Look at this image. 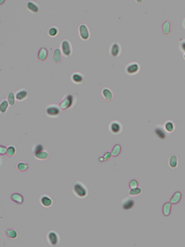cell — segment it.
Instances as JSON below:
<instances>
[{"instance_id": "cell-1", "label": "cell", "mask_w": 185, "mask_h": 247, "mask_svg": "<svg viewBox=\"0 0 185 247\" xmlns=\"http://www.w3.org/2000/svg\"><path fill=\"white\" fill-rule=\"evenodd\" d=\"M74 195L79 199L86 198L88 194V189L86 185L81 181H77L72 189Z\"/></svg>"}, {"instance_id": "cell-2", "label": "cell", "mask_w": 185, "mask_h": 247, "mask_svg": "<svg viewBox=\"0 0 185 247\" xmlns=\"http://www.w3.org/2000/svg\"><path fill=\"white\" fill-rule=\"evenodd\" d=\"M76 101L75 96L72 94H67L63 97L58 105L61 110H69L73 107Z\"/></svg>"}, {"instance_id": "cell-3", "label": "cell", "mask_w": 185, "mask_h": 247, "mask_svg": "<svg viewBox=\"0 0 185 247\" xmlns=\"http://www.w3.org/2000/svg\"><path fill=\"white\" fill-rule=\"evenodd\" d=\"M61 110L59 105L55 104H49L45 108V114L49 118H58Z\"/></svg>"}, {"instance_id": "cell-4", "label": "cell", "mask_w": 185, "mask_h": 247, "mask_svg": "<svg viewBox=\"0 0 185 247\" xmlns=\"http://www.w3.org/2000/svg\"><path fill=\"white\" fill-rule=\"evenodd\" d=\"M60 49L63 55L66 57L71 56L72 53V47L71 42L69 40L65 39L61 42Z\"/></svg>"}, {"instance_id": "cell-5", "label": "cell", "mask_w": 185, "mask_h": 247, "mask_svg": "<svg viewBox=\"0 0 185 247\" xmlns=\"http://www.w3.org/2000/svg\"><path fill=\"white\" fill-rule=\"evenodd\" d=\"M47 240L49 244L52 246L57 245L60 243V236L55 230H50L47 234Z\"/></svg>"}, {"instance_id": "cell-6", "label": "cell", "mask_w": 185, "mask_h": 247, "mask_svg": "<svg viewBox=\"0 0 185 247\" xmlns=\"http://www.w3.org/2000/svg\"><path fill=\"white\" fill-rule=\"evenodd\" d=\"M78 33L81 39L83 41H87L90 36V31L86 24H81L79 26Z\"/></svg>"}, {"instance_id": "cell-7", "label": "cell", "mask_w": 185, "mask_h": 247, "mask_svg": "<svg viewBox=\"0 0 185 247\" xmlns=\"http://www.w3.org/2000/svg\"><path fill=\"white\" fill-rule=\"evenodd\" d=\"M140 67L139 63L132 62L127 64L125 67V72L129 75H134L137 74L140 71Z\"/></svg>"}, {"instance_id": "cell-8", "label": "cell", "mask_w": 185, "mask_h": 247, "mask_svg": "<svg viewBox=\"0 0 185 247\" xmlns=\"http://www.w3.org/2000/svg\"><path fill=\"white\" fill-rule=\"evenodd\" d=\"M109 129L113 134H119L122 131V125L119 121H113L109 125Z\"/></svg>"}, {"instance_id": "cell-9", "label": "cell", "mask_w": 185, "mask_h": 247, "mask_svg": "<svg viewBox=\"0 0 185 247\" xmlns=\"http://www.w3.org/2000/svg\"><path fill=\"white\" fill-rule=\"evenodd\" d=\"M121 48L120 45L118 42H114L110 47L109 53L113 57H118L120 54Z\"/></svg>"}, {"instance_id": "cell-10", "label": "cell", "mask_w": 185, "mask_h": 247, "mask_svg": "<svg viewBox=\"0 0 185 247\" xmlns=\"http://www.w3.org/2000/svg\"><path fill=\"white\" fill-rule=\"evenodd\" d=\"M71 79L73 84L80 85L83 82L85 77L82 73L79 72H75L71 75Z\"/></svg>"}, {"instance_id": "cell-11", "label": "cell", "mask_w": 185, "mask_h": 247, "mask_svg": "<svg viewBox=\"0 0 185 247\" xmlns=\"http://www.w3.org/2000/svg\"><path fill=\"white\" fill-rule=\"evenodd\" d=\"M40 202L42 206L45 208H49L53 205L52 198L47 194H43L41 196Z\"/></svg>"}, {"instance_id": "cell-12", "label": "cell", "mask_w": 185, "mask_h": 247, "mask_svg": "<svg viewBox=\"0 0 185 247\" xmlns=\"http://www.w3.org/2000/svg\"><path fill=\"white\" fill-rule=\"evenodd\" d=\"M16 101L22 102L25 101L28 98V93L27 90L24 88L20 89L16 92L15 94Z\"/></svg>"}, {"instance_id": "cell-13", "label": "cell", "mask_w": 185, "mask_h": 247, "mask_svg": "<svg viewBox=\"0 0 185 247\" xmlns=\"http://www.w3.org/2000/svg\"><path fill=\"white\" fill-rule=\"evenodd\" d=\"M52 59L53 62L56 64L62 62L63 59V53L60 48H56L54 50L52 53Z\"/></svg>"}, {"instance_id": "cell-14", "label": "cell", "mask_w": 185, "mask_h": 247, "mask_svg": "<svg viewBox=\"0 0 185 247\" xmlns=\"http://www.w3.org/2000/svg\"><path fill=\"white\" fill-rule=\"evenodd\" d=\"M10 200L17 205H22L24 202V196L18 192H14L10 195Z\"/></svg>"}, {"instance_id": "cell-15", "label": "cell", "mask_w": 185, "mask_h": 247, "mask_svg": "<svg viewBox=\"0 0 185 247\" xmlns=\"http://www.w3.org/2000/svg\"><path fill=\"white\" fill-rule=\"evenodd\" d=\"M49 56V52L47 48L45 47H43L39 49L37 53V58L38 60L40 61L46 60Z\"/></svg>"}, {"instance_id": "cell-16", "label": "cell", "mask_w": 185, "mask_h": 247, "mask_svg": "<svg viewBox=\"0 0 185 247\" xmlns=\"http://www.w3.org/2000/svg\"><path fill=\"white\" fill-rule=\"evenodd\" d=\"M27 6L28 10L32 13H37L40 10V6L34 1H30L28 2Z\"/></svg>"}, {"instance_id": "cell-17", "label": "cell", "mask_w": 185, "mask_h": 247, "mask_svg": "<svg viewBox=\"0 0 185 247\" xmlns=\"http://www.w3.org/2000/svg\"><path fill=\"white\" fill-rule=\"evenodd\" d=\"M35 159L39 161H45L47 160L49 157V154L47 151L44 150L40 152H37L34 154Z\"/></svg>"}, {"instance_id": "cell-18", "label": "cell", "mask_w": 185, "mask_h": 247, "mask_svg": "<svg viewBox=\"0 0 185 247\" xmlns=\"http://www.w3.org/2000/svg\"><path fill=\"white\" fill-rule=\"evenodd\" d=\"M161 31L164 35H168L171 31V25L170 21L166 20L162 23L161 26Z\"/></svg>"}, {"instance_id": "cell-19", "label": "cell", "mask_w": 185, "mask_h": 247, "mask_svg": "<svg viewBox=\"0 0 185 247\" xmlns=\"http://www.w3.org/2000/svg\"><path fill=\"white\" fill-rule=\"evenodd\" d=\"M182 192L180 191H176L174 192V194L170 198L169 202L173 205H176L180 202L182 200Z\"/></svg>"}, {"instance_id": "cell-20", "label": "cell", "mask_w": 185, "mask_h": 247, "mask_svg": "<svg viewBox=\"0 0 185 247\" xmlns=\"http://www.w3.org/2000/svg\"><path fill=\"white\" fill-rule=\"evenodd\" d=\"M102 96L104 99L108 102H110L113 99V93L110 89L108 88H104L102 90Z\"/></svg>"}, {"instance_id": "cell-21", "label": "cell", "mask_w": 185, "mask_h": 247, "mask_svg": "<svg viewBox=\"0 0 185 247\" xmlns=\"http://www.w3.org/2000/svg\"><path fill=\"white\" fill-rule=\"evenodd\" d=\"M172 211V204L170 202H166L163 204L162 207V213L165 217H168L171 214Z\"/></svg>"}, {"instance_id": "cell-22", "label": "cell", "mask_w": 185, "mask_h": 247, "mask_svg": "<svg viewBox=\"0 0 185 247\" xmlns=\"http://www.w3.org/2000/svg\"><path fill=\"white\" fill-rule=\"evenodd\" d=\"M5 234L9 239L14 240L18 237V234L17 230L13 228H8L6 230Z\"/></svg>"}, {"instance_id": "cell-23", "label": "cell", "mask_w": 185, "mask_h": 247, "mask_svg": "<svg viewBox=\"0 0 185 247\" xmlns=\"http://www.w3.org/2000/svg\"><path fill=\"white\" fill-rule=\"evenodd\" d=\"M163 128L165 131L169 133H172L174 131L175 129V124L171 120H168V121H166L164 124Z\"/></svg>"}, {"instance_id": "cell-24", "label": "cell", "mask_w": 185, "mask_h": 247, "mask_svg": "<svg viewBox=\"0 0 185 247\" xmlns=\"http://www.w3.org/2000/svg\"><path fill=\"white\" fill-rule=\"evenodd\" d=\"M16 169L20 172H25L28 170L29 165L25 162L20 161L16 164Z\"/></svg>"}, {"instance_id": "cell-25", "label": "cell", "mask_w": 185, "mask_h": 247, "mask_svg": "<svg viewBox=\"0 0 185 247\" xmlns=\"http://www.w3.org/2000/svg\"><path fill=\"white\" fill-rule=\"evenodd\" d=\"M165 130L163 127L161 126L157 127L155 129V134L161 139H164L166 137Z\"/></svg>"}, {"instance_id": "cell-26", "label": "cell", "mask_w": 185, "mask_h": 247, "mask_svg": "<svg viewBox=\"0 0 185 247\" xmlns=\"http://www.w3.org/2000/svg\"><path fill=\"white\" fill-rule=\"evenodd\" d=\"M10 105L8 101L6 99L2 100L0 104V112L1 114L7 113L8 110Z\"/></svg>"}, {"instance_id": "cell-27", "label": "cell", "mask_w": 185, "mask_h": 247, "mask_svg": "<svg viewBox=\"0 0 185 247\" xmlns=\"http://www.w3.org/2000/svg\"><path fill=\"white\" fill-rule=\"evenodd\" d=\"M168 164L169 167L172 168L174 169L177 167L178 165V159L176 155H173L169 158L168 161Z\"/></svg>"}, {"instance_id": "cell-28", "label": "cell", "mask_w": 185, "mask_h": 247, "mask_svg": "<svg viewBox=\"0 0 185 247\" xmlns=\"http://www.w3.org/2000/svg\"><path fill=\"white\" fill-rule=\"evenodd\" d=\"M122 147L120 144H115L112 148L111 154L112 156L114 157H117L120 155L121 152Z\"/></svg>"}, {"instance_id": "cell-29", "label": "cell", "mask_w": 185, "mask_h": 247, "mask_svg": "<svg viewBox=\"0 0 185 247\" xmlns=\"http://www.w3.org/2000/svg\"><path fill=\"white\" fill-rule=\"evenodd\" d=\"M7 100L8 101L10 106H13L16 103V99L15 98V95L13 92H11L7 96Z\"/></svg>"}, {"instance_id": "cell-30", "label": "cell", "mask_w": 185, "mask_h": 247, "mask_svg": "<svg viewBox=\"0 0 185 247\" xmlns=\"http://www.w3.org/2000/svg\"><path fill=\"white\" fill-rule=\"evenodd\" d=\"M59 32L58 28L55 26H52L49 28L48 30V36L50 37H55L57 36Z\"/></svg>"}, {"instance_id": "cell-31", "label": "cell", "mask_w": 185, "mask_h": 247, "mask_svg": "<svg viewBox=\"0 0 185 247\" xmlns=\"http://www.w3.org/2000/svg\"><path fill=\"white\" fill-rule=\"evenodd\" d=\"M16 152V147L13 145H9L7 147L6 155L8 157H13L15 155Z\"/></svg>"}, {"instance_id": "cell-32", "label": "cell", "mask_w": 185, "mask_h": 247, "mask_svg": "<svg viewBox=\"0 0 185 247\" xmlns=\"http://www.w3.org/2000/svg\"><path fill=\"white\" fill-rule=\"evenodd\" d=\"M135 205V202L132 200H129L124 202L123 205V208L124 210H129L133 207Z\"/></svg>"}, {"instance_id": "cell-33", "label": "cell", "mask_w": 185, "mask_h": 247, "mask_svg": "<svg viewBox=\"0 0 185 247\" xmlns=\"http://www.w3.org/2000/svg\"><path fill=\"white\" fill-rule=\"evenodd\" d=\"M142 189L138 187H136V188H133V189H130L129 193L130 195H131V196H135L140 195L142 193Z\"/></svg>"}, {"instance_id": "cell-34", "label": "cell", "mask_w": 185, "mask_h": 247, "mask_svg": "<svg viewBox=\"0 0 185 247\" xmlns=\"http://www.w3.org/2000/svg\"><path fill=\"white\" fill-rule=\"evenodd\" d=\"M44 150V148L43 146L40 144H37L34 145L32 148V151L34 152V154Z\"/></svg>"}, {"instance_id": "cell-35", "label": "cell", "mask_w": 185, "mask_h": 247, "mask_svg": "<svg viewBox=\"0 0 185 247\" xmlns=\"http://www.w3.org/2000/svg\"><path fill=\"white\" fill-rule=\"evenodd\" d=\"M139 182L136 179H132L129 181L128 186L130 189H133L139 186Z\"/></svg>"}, {"instance_id": "cell-36", "label": "cell", "mask_w": 185, "mask_h": 247, "mask_svg": "<svg viewBox=\"0 0 185 247\" xmlns=\"http://www.w3.org/2000/svg\"><path fill=\"white\" fill-rule=\"evenodd\" d=\"M112 154H111V152H106V153L104 154V155H103V156H102L104 162H107L108 160L110 159L111 158H112Z\"/></svg>"}, {"instance_id": "cell-37", "label": "cell", "mask_w": 185, "mask_h": 247, "mask_svg": "<svg viewBox=\"0 0 185 247\" xmlns=\"http://www.w3.org/2000/svg\"><path fill=\"white\" fill-rule=\"evenodd\" d=\"M179 47L182 52L185 53V40H181L179 44Z\"/></svg>"}, {"instance_id": "cell-38", "label": "cell", "mask_w": 185, "mask_h": 247, "mask_svg": "<svg viewBox=\"0 0 185 247\" xmlns=\"http://www.w3.org/2000/svg\"><path fill=\"white\" fill-rule=\"evenodd\" d=\"M7 150V147L1 145L0 146V155L1 156H4V155H6Z\"/></svg>"}, {"instance_id": "cell-39", "label": "cell", "mask_w": 185, "mask_h": 247, "mask_svg": "<svg viewBox=\"0 0 185 247\" xmlns=\"http://www.w3.org/2000/svg\"><path fill=\"white\" fill-rule=\"evenodd\" d=\"M183 26L184 28L185 29V19H184L183 21Z\"/></svg>"}, {"instance_id": "cell-40", "label": "cell", "mask_w": 185, "mask_h": 247, "mask_svg": "<svg viewBox=\"0 0 185 247\" xmlns=\"http://www.w3.org/2000/svg\"><path fill=\"white\" fill-rule=\"evenodd\" d=\"M183 57L185 59V53H184V54Z\"/></svg>"}]
</instances>
